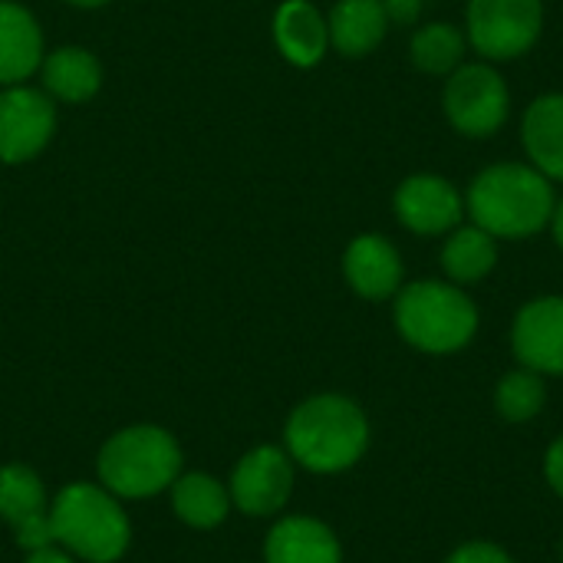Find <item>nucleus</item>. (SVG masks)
Wrapping results in <instances>:
<instances>
[{"label": "nucleus", "mask_w": 563, "mask_h": 563, "mask_svg": "<svg viewBox=\"0 0 563 563\" xmlns=\"http://www.w3.org/2000/svg\"><path fill=\"white\" fill-rule=\"evenodd\" d=\"M554 181L531 162H498L482 168L465 191V214L495 241H528L551 224Z\"/></svg>", "instance_id": "1"}, {"label": "nucleus", "mask_w": 563, "mask_h": 563, "mask_svg": "<svg viewBox=\"0 0 563 563\" xmlns=\"http://www.w3.org/2000/svg\"><path fill=\"white\" fill-rule=\"evenodd\" d=\"M366 445L369 422L363 409L340 393L303 399L284 426L287 455L294 459V465L317 475H336L353 468L363 459Z\"/></svg>", "instance_id": "2"}, {"label": "nucleus", "mask_w": 563, "mask_h": 563, "mask_svg": "<svg viewBox=\"0 0 563 563\" xmlns=\"http://www.w3.org/2000/svg\"><path fill=\"white\" fill-rule=\"evenodd\" d=\"M53 544L79 563H115L132 544V521L99 482H69L49 501Z\"/></svg>", "instance_id": "3"}, {"label": "nucleus", "mask_w": 563, "mask_h": 563, "mask_svg": "<svg viewBox=\"0 0 563 563\" xmlns=\"http://www.w3.org/2000/svg\"><path fill=\"white\" fill-rule=\"evenodd\" d=\"M181 445L162 426H125L106 439L96 459L99 485L122 501H145L175 485L181 475Z\"/></svg>", "instance_id": "4"}, {"label": "nucleus", "mask_w": 563, "mask_h": 563, "mask_svg": "<svg viewBox=\"0 0 563 563\" xmlns=\"http://www.w3.org/2000/svg\"><path fill=\"white\" fill-rule=\"evenodd\" d=\"M393 300L396 330L412 350L449 356L465 350L478 333V307L452 280H412Z\"/></svg>", "instance_id": "5"}, {"label": "nucleus", "mask_w": 563, "mask_h": 563, "mask_svg": "<svg viewBox=\"0 0 563 563\" xmlns=\"http://www.w3.org/2000/svg\"><path fill=\"white\" fill-rule=\"evenodd\" d=\"M442 109L449 125L465 139H492L511 115V89L495 63H462L445 76Z\"/></svg>", "instance_id": "6"}, {"label": "nucleus", "mask_w": 563, "mask_h": 563, "mask_svg": "<svg viewBox=\"0 0 563 563\" xmlns=\"http://www.w3.org/2000/svg\"><path fill=\"white\" fill-rule=\"evenodd\" d=\"M544 33V0H468L465 40L485 63L521 59Z\"/></svg>", "instance_id": "7"}, {"label": "nucleus", "mask_w": 563, "mask_h": 563, "mask_svg": "<svg viewBox=\"0 0 563 563\" xmlns=\"http://www.w3.org/2000/svg\"><path fill=\"white\" fill-rule=\"evenodd\" d=\"M297 482V465L280 445L251 449L231 472V505L247 518H274L287 508Z\"/></svg>", "instance_id": "8"}, {"label": "nucleus", "mask_w": 563, "mask_h": 563, "mask_svg": "<svg viewBox=\"0 0 563 563\" xmlns=\"http://www.w3.org/2000/svg\"><path fill=\"white\" fill-rule=\"evenodd\" d=\"M56 132V102L30 82L0 89V165L33 162Z\"/></svg>", "instance_id": "9"}, {"label": "nucleus", "mask_w": 563, "mask_h": 563, "mask_svg": "<svg viewBox=\"0 0 563 563\" xmlns=\"http://www.w3.org/2000/svg\"><path fill=\"white\" fill-rule=\"evenodd\" d=\"M396 221L419 238H442L465 218V195L445 175L419 172L399 181L393 195Z\"/></svg>", "instance_id": "10"}, {"label": "nucleus", "mask_w": 563, "mask_h": 563, "mask_svg": "<svg viewBox=\"0 0 563 563\" xmlns=\"http://www.w3.org/2000/svg\"><path fill=\"white\" fill-rule=\"evenodd\" d=\"M0 521L13 531L16 544L26 554L53 544L46 485L23 462L0 465Z\"/></svg>", "instance_id": "11"}, {"label": "nucleus", "mask_w": 563, "mask_h": 563, "mask_svg": "<svg viewBox=\"0 0 563 563\" xmlns=\"http://www.w3.org/2000/svg\"><path fill=\"white\" fill-rule=\"evenodd\" d=\"M511 346L521 366L541 376H563V297L525 303L511 327Z\"/></svg>", "instance_id": "12"}, {"label": "nucleus", "mask_w": 563, "mask_h": 563, "mask_svg": "<svg viewBox=\"0 0 563 563\" xmlns=\"http://www.w3.org/2000/svg\"><path fill=\"white\" fill-rule=\"evenodd\" d=\"M402 254L383 234H356L343 254V277L363 300H389L402 290Z\"/></svg>", "instance_id": "13"}, {"label": "nucleus", "mask_w": 563, "mask_h": 563, "mask_svg": "<svg viewBox=\"0 0 563 563\" xmlns=\"http://www.w3.org/2000/svg\"><path fill=\"white\" fill-rule=\"evenodd\" d=\"M274 46L277 53L297 66V69H313L323 63L330 49V26L327 13L313 0H284L274 10Z\"/></svg>", "instance_id": "14"}, {"label": "nucleus", "mask_w": 563, "mask_h": 563, "mask_svg": "<svg viewBox=\"0 0 563 563\" xmlns=\"http://www.w3.org/2000/svg\"><path fill=\"white\" fill-rule=\"evenodd\" d=\"M46 56L43 26L16 0H0V89L36 76Z\"/></svg>", "instance_id": "15"}, {"label": "nucleus", "mask_w": 563, "mask_h": 563, "mask_svg": "<svg viewBox=\"0 0 563 563\" xmlns=\"http://www.w3.org/2000/svg\"><path fill=\"white\" fill-rule=\"evenodd\" d=\"M36 76H40V89L53 102H66V106H82V102L96 99V92L102 89L99 56L76 43L46 49Z\"/></svg>", "instance_id": "16"}, {"label": "nucleus", "mask_w": 563, "mask_h": 563, "mask_svg": "<svg viewBox=\"0 0 563 563\" xmlns=\"http://www.w3.org/2000/svg\"><path fill=\"white\" fill-rule=\"evenodd\" d=\"M264 563H343V551L323 521L287 515L264 541Z\"/></svg>", "instance_id": "17"}, {"label": "nucleus", "mask_w": 563, "mask_h": 563, "mask_svg": "<svg viewBox=\"0 0 563 563\" xmlns=\"http://www.w3.org/2000/svg\"><path fill=\"white\" fill-rule=\"evenodd\" d=\"M330 46L346 59L369 56L389 33V13L383 0H336L327 13Z\"/></svg>", "instance_id": "18"}, {"label": "nucleus", "mask_w": 563, "mask_h": 563, "mask_svg": "<svg viewBox=\"0 0 563 563\" xmlns=\"http://www.w3.org/2000/svg\"><path fill=\"white\" fill-rule=\"evenodd\" d=\"M521 142L531 165L551 181H563V92L538 96L521 115Z\"/></svg>", "instance_id": "19"}, {"label": "nucleus", "mask_w": 563, "mask_h": 563, "mask_svg": "<svg viewBox=\"0 0 563 563\" xmlns=\"http://www.w3.org/2000/svg\"><path fill=\"white\" fill-rule=\"evenodd\" d=\"M168 495H172L175 518L195 531H214L234 511L228 485L205 472H181L168 488Z\"/></svg>", "instance_id": "20"}, {"label": "nucleus", "mask_w": 563, "mask_h": 563, "mask_svg": "<svg viewBox=\"0 0 563 563\" xmlns=\"http://www.w3.org/2000/svg\"><path fill=\"white\" fill-rule=\"evenodd\" d=\"M498 264V241L478 224H459L445 234L442 244V271L452 284H478Z\"/></svg>", "instance_id": "21"}, {"label": "nucleus", "mask_w": 563, "mask_h": 563, "mask_svg": "<svg viewBox=\"0 0 563 563\" xmlns=\"http://www.w3.org/2000/svg\"><path fill=\"white\" fill-rule=\"evenodd\" d=\"M465 49H468L465 33L449 20L422 23L409 40V59L426 76H449L465 63Z\"/></svg>", "instance_id": "22"}, {"label": "nucleus", "mask_w": 563, "mask_h": 563, "mask_svg": "<svg viewBox=\"0 0 563 563\" xmlns=\"http://www.w3.org/2000/svg\"><path fill=\"white\" fill-rule=\"evenodd\" d=\"M548 402V389H544V379L541 373L521 366V369H511L501 376L498 383V393H495V406L501 412V419L508 422H531Z\"/></svg>", "instance_id": "23"}, {"label": "nucleus", "mask_w": 563, "mask_h": 563, "mask_svg": "<svg viewBox=\"0 0 563 563\" xmlns=\"http://www.w3.org/2000/svg\"><path fill=\"white\" fill-rule=\"evenodd\" d=\"M449 563H515L498 544H488V541H472L465 548H459Z\"/></svg>", "instance_id": "24"}, {"label": "nucleus", "mask_w": 563, "mask_h": 563, "mask_svg": "<svg viewBox=\"0 0 563 563\" xmlns=\"http://www.w3.org/2000/svg\"><path fill=\"white\" fill-rule=\"evenodd\" d=\"M544 472H548L551 488H554V492L563 498V435L554 442V445H551L548 462H544Z\"/></svg>", "instance_id": "25"}, {"label": "nucleus", "mask_w": 563, "mask_h": 563, "mask_svg": "<svg viewBox=\"0 0 563 563\" xmlns=\"http://www.w3.org/2000/svg\"><path fill=\"white\" fill-rule=\"evenodd\" d=\"M23 563H79L73 554H66L63 548L49 544V548H40V551H30Z\"/></svg>", "instance_id": "26"}, {"label": "nucleus", "mask_w": 563, "mask_h": 563, "mask_svg": "<svg viewBox=\"0 0 563 563\" xmlns=\"http://www.w3.org/2000/svg\"><path fill=\"white\" fill-rule=\"evenodd\" d=\"M551 234H554V244L563 251V195L558 198V205H554V214H551Z\"/></svg>", "instance_id": "27"}, {"label": "nucleus", "mask_w": 563, "mask_h": 563, "mask_svg": "<svg viewBox=\"0 0 563 563\" xmlns=\"http://www.w3.org/2000/svg\"><path fill=\"white\" fill-rule=\"evenodd\" d=\"M63 3H69V7H79V10H99V7H106L109 0H63Z\"/></svg>", "instance_id": "28"}]
</instances>
